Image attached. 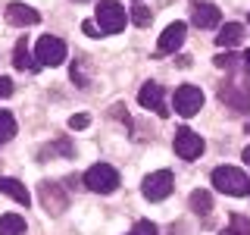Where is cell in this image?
Returning <instances> with one entry per match:
<instances>
[{
	"label": "cell",
	"instance_id": "16",
	"mask_svg": "<svg viewBox=\"0 0 250 235\" xmlns=\"http://www.w3.org/2000/svg\"><path fill=\"white\" fill-rule=\"evenodd\" d=\"M0 235H25V219L19 213H3L0 216Z\"/></svg>",
	"mask_w": 250,
	"mask_h": 235
},
{
	"label": "cell",
	"instance_id": "27",
	"mask_svg": "<svg viewBox=\"0 0 250 235\" xmlns=\"http://www.w3.org/2000/svg\"><path fill=\"white\" fill-rule=\"evenodd\" d=\"M82 31H84V35H91V38H100L97 22H82Z\"/></svg>",
	"mask_w": 250,
	"mask_h": 235
},
{
	"label": "cell",
	"instance_id": "9",
	"mask_svg": "<svg viewBox=\"0 0 250 235\" xmlns=\"http://www.w3.org/2000/svg\"><path fill=\"white\" fill-rule=\"evenodd\" d=\"M185 35H188V25H185V22H172V25H166V31L160 35V44H156V57L175 53L178 47L185 44Z\"/></svg>",
	"mask_w": 250,
	"mask_h": 235
},
{
	"label": "cell",
	"instance_id": "31",
	"mask_svg": "<svg viewBox=\"0 0 250 235\" xmlns=\"http://www.w3.org/2000/svg\"><path fill=\"white\" fill-rule=\"evenodd\" d=\"M135 3H138V0H135Z\"/></svg>",
	"mask_w": 250,
	"mask_h": 235
},
{
	"label": "cell",
	"instance_id": "22",
	"mask_svg": "<svg viewBox=\"0 0 250 235\" xmlns=\"http://www.w3.org/2000/svg\"><path fill=\"white\" fill-rule=\"evenodd\" d=\"M128 235H160V229L150 223V219H138L135 226H131V232Z\"/></svg>",
	"mask_w": 250,
	"mask_h": 235
},
{
	"label": "cell",
	"instance_id": "5",
	"mask_svg": "<svg viewBox=\"0 0 250 235\" xmlns=\"http://www.w3.org/2000/svg\"><path fill=\"white\" fill-rule=\"evenodd\" d=\"M172 107H175L178 116L191 119V116H197L200 107H203V91L197 85H178L175 94H172Z\"/></svg>",
	"mask_w": 250,
	"mask_h": 235
},
{
	"label": "cell",
	"instance_id": "2",
	"mask_svg": "<svg viewBox=\"0 0 250 235\" xmlns=\"http://www.w3.org/2000/svg\"><path fill=\"white\" fill-rule=\"evenodd\" d=\"M94 22H97L100 35H119L128 22V10L119 3V0H100L97 13H94Z\"/></svg>",
	"mask_w": 250,
	"mask_h": 235
},
{
	"label": "cell",
	"instance_id": "20",
	"mask_svg": "<svg viewBox=\"0 0 250 235\" xmlns=\"http://www.w3.org/2000/svg\"><path fill=\"white\" fill-rule=\"evenodd\" d=\"M222 235H250V219L244 213H231V223Z\"/></svg>",
	"mask_w": 250,
	"mask_h": 235
},
{
	"label": "cell",
	"instance_id": "14",
	"mask_svg": "<svg viewBox=\"0 0 250 235\" xmlns=\"http://www.w3.org/2000/svg\"><path fill=\"white\" fill-rule=\"evenodd\" d=\"M0 191L6 194V198H13L16 204H22V207H28L31 204V194L28 188L19 182V179H10V176H0Z\"/></svg>",
	"mask_w": 250,
	"mask_h": 235
},
{
	"label": "cell",
	"instance_id": "11",
	"mask_svg": "<svg viewBox=\"0 0 250 235\" xmlns=\"http://www.w3.org/2000/svg\"><path fill=\"white\" fill-rule=\"evenodd\" d=\"M6 22L16 28H25V25H38L41 22V13L35 10V6H28V3H10L6 6Z\"/></svg>",
	"mask_w": 250,
	"mask_h": 235
},
{
	"label": "cell",
	"instance_id": "12",
	"mask_svg": "<svg viewBox=\"0 0 250 235\" xmlns=\"http://www.w3.org/2000/svg\"><path fill=\"white\" fill-rule=\"evenodd\" d=\"M191 22L197 28H219L222 25V13H219V6H213V3H197L194 13H191Z\"/></svg>",
	"mask_w": 250,
	"mask_h": 235
},
{
	"label": "cell",
	"instance_id": "29",
	"mask_svg": "<svg viewBox=\"0 0 250 235\" xmlns=\"http://www.w3.org/2000/svg\"><path fill=\"white\" fill-rule=\"evenodd\" d=\"M241 157H244V163H247V169H250V147H244V154H241Z\"/></svg>",
	"mask_w": 250,
	"mask_h": 235
},
{
	"label": "cell",
	"instance_id": "4",
	"mask_svg": "<svg viewBox=\"0 0 250 235\" xmlns=\"http://www.w3.org/2000/svg\"><path fill=\"white\" fill-rule=\"evenodd\" d=\"M84 185L97 194H113L119 188V172H116L109 163H94V166L84 172Z\"/></svg>",
	"mask_w": 250,
	"mask_h": 235
},
{
	"label": "cell",
	"instance_id": "17",
	"mask_svg": "<svg viewBox=\"0 0 250 235\" xmlns=\"http://www.w3.org/2000/svg\"><path fill=\"white\" fill-rule=\"evenodd\" d=\"M13 66L16 69H22V72H35L38 69V63H31V53H28V47H25V41H19L16 44V53H13Z\"/></svg>",
	"mask_w": 250,
	"mask_h": 235
},
{
	"label": "cell",
	"instance_id": "10",
	"mask_svg": "<svg viewBox=\"0 0 250 235\" xmlns=\"http://www.w3.org/2000/svg\"><path fill=\"white\" fill-rule=\"evenodd\" d=\"M138 104L144 107V110H153V113H160V116H169V113H166V100H163V88H160L156 82H144V85H141Z\"/></svg>",
	"mask_w": 250,
	"mask_h": 235
},
{
	"label": "cell",
	"instance_id": "24",
	"mask_svg": "<svg viewBox=\"0 0 250 235\" xmlns=\"http://www.w3.org/2000/svg\"><path fill=\"white\" fill-rule=\"evenodd\" d=\"M88 125H91V116L88 113H78V116L69 119V129H88Z\"/></svg>",
	"mask_w": 250,
	"mask_h": 235
},
{
	"label": "cell",
	"instance_id": "23",
	"mask_svg": "<svg viewBox=\"0 0 250 235\" xmlns=\"http://www.w3.org/2000/svg\"><path fill=\"white\" fill-rule=\"evenodd\" d=\"M213 63H216L219 69H231L234 63H238V57H234V53H229V50H225V53H219V57H216Z\"/></svg>",
	"mask_w": 250,
	"mask_h": 235
},
{
	"label": "cell",
	"instance_id": "28",
	"mask_svg": "<svg viewBox=\"0 0 250 235\" xmlns=\"http://www.w3.org/2000/svg\"><path fill=\"white\" fill-rule=\"evenodd\" d=\"M241 63H244V69L250 72V50H244V57H241Z\"/></svg>",
	"mask_w": 250,
	"mask_h": 235
},
{
	"label": "cell",
	"instance_id": "7",
	"mask_svg": "<svg viewBox=\"0 0 250 235\" xmlns=\"http://www.w3.org/2000/svg\"><path fill=\"white\" fill-rule=\"evenodd\" d=\"M172 144H175V154L182 157V160H197V157L203 154V147H207L203 138L194 129H188V125L175 132V141H172Z\"/></svg>",
	"mask_w": 250,
	"mask_h": 235
},
{
	"label": "cell",
	"instance_id": "25",
	"mask_svg": "<svg viewBox=\"0 0 250 235\" xmlns=\"http://www.w3.org/2000/svg\"><path fill=\"white\" fill-rule=\"evenodd\" d=\"M13 94V78H0V100H6Z\"/></svg>",
	"mask_w": 250,
	"mask_h": 235
},
{
	"label": "cell",
	"instance_id": "30",
	"mask_svg": "<svg viewBox=\"0 0 250 235\" xmlns=\"http://www.w3.org/2000/svg\"><path fill=\"white\" fill-rule=\"evenodd\" d=\"M75 3H88V0H75Z\"/></svg>",
	"mask_w": 250,
	"mask_h": 235
},
{
	"label": "cell",
	"instance_id": "18",
	"mask_svg": "<svg viewBox=\"0 0 250 235\" xmlns=\"http://www.w3.org/2000/svg\"><path fill=\"white\" fill-rule=\"evenodd\" d=\"M191 210L194 213H209V210H213V198H209L207 188H197V191L191 194Z\"/></svg>",
	"mask_w": 250,
	"mask_h": 235
},
{
	"label": "cell",
	"instance_id": "1",
	"mask_svg": "<svg viewBox=\"0 0 250 235\" xmlns=\"http://www.w3.org/2000/svg\"><path fill=\"white\" fill-rule=\"evenodd\" d=\"M213 188L231 198H247L250 194V176L238 166H219L213 169Z\"/></svg>",
	"mask_w": 250,
	"mask_h": 235
},
{
	"label": "cell",
	"instance_id": "3",
	"mask_svg": "<svg viewBox=\"0 0 250 235\" xmlns=\"http://www.w3.org/2000/svg\"><path fill=\"white\" fill-rule=\"evenodd\" d=\"M66 41L57 35H44V38H38V44H35V63L38 66H60V63H66Z\"/></svg>",
	"mask_w": 250,
	"mask_h": 235
},
{
	"label": "cell",
	"instance_id": "8",
	"mask_svg": "<svg viewBox=\"0 0 250 235\" xmlns=\"http://www.w3.org/2000/svg\"><path fill=\"white\" fill-rule=\"evenodd\" d=\"M38 198H41L44 210H47L50 216H60L62 210H66V204H69L66 191H62L57 182H41V185H38Z\"/></svg>",
	"mask_w": 250,
	"mask_h": 235
},
{
	"label": "cell",
	"instance_id": "6",
	"mask_svg": "<svg viewBox=\"0 0 250 235\" xmlns=\"http://www.w3.org/2000/svg\"><path fill=\"white\" fill-rule=\"evenodd\" d=\"M175 188V179H172V169H156L141 182V191H144L147 201H166Z\"/></svg>",
	"mask_w": 250,
	"mask_h": 235
},
{
	"label": "cell",
	"instance_id": "13",
	"mask_svg": "<svg viewBox=\"0 0 250 235\" xmlns=\"http://www.w3.org/2000/svg\"><path fill=\"white\" fill-rule=\"evenodd\" d=\"M219 100H222L225 107L238 110V113H247V110H250V97H247V91H244V88H238V85H222V88H219Z\"/></svg>",
	"mask_w": 250,
	"mask_h": 235
},
{
	"label": "cell",
	"instance_id": "21",
	"mask_svg": "<svg viewBox=\"0 0 250 235\" xmlns=\"http://www.w3.org/2000/svg\"><path fill=\"white\" fill-rule=\"evenodd\" d=\"M128 19L135 22L138 28H147V25H150V22H153V13L147 10V6H141V3H135V10L128 13Z\"/></svg>",
	"mask_w": 250,
	"mask_h": 235
},
{
	"label": "cell",
	"instance_id": "15",
	"mask_svg": "<svg viewBox=\"0 0 250 235\" xmlns=\"http://www.w3.org/2000/svg\"><path fill=\"white\" fill-rule=\"evenodd\" d=\"M241 38H244V25H238V22H225V25H219L216 44L222 47V50H231V47L241 44Z\"/></svg>",
	"mask_w": 250,
	"mask_h": 235
},
{
	"label": "cell",
	"instance_id": "26",
	"mask_svg": "<svg viewBox=\"0 0 250 235\" xmlns=\"http://www.w3.org/2000/svg\"><path fill=\"white\" fill-rule=\"evenodd\" d=\"M44 154H72V147H69L66 141H60V144H53V147H44Z\"/></svg>",
	"mask_w": 250,
	"mask_h": 235
},
{
	"label": "cell",
	"instance_id": "19",
	"mask_svg": "<svg viewBox=\"0 0 250 235\" xmlns=\"http://www.w3.org/2000/svg\"><path fill=\"white\" fill-rule=\"evenodd\" d=\"M13 138H16V119H13V113L0 110V144H3V141H13Z\"/></svg>",
	"mask_w": 250,
	"mask_h": 235
}]
</instances>
